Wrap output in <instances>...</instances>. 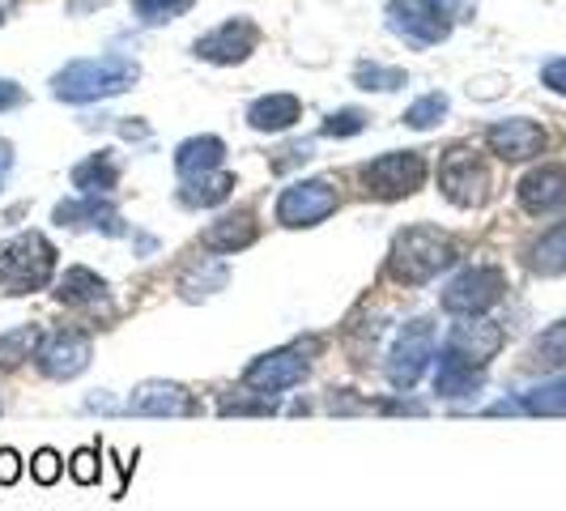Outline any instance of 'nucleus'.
I'll return each instance as SVG.
<instances>
[{"instance_id": "obj_1", "label": "nucleus", "mask_w": 566, "mask_h": 511, "mask_svg": "<svg viewBox=\"0 0 566 511\" xmlns=\"http://www.w3.org/2000/svg\"><path fill=\"white\" fill-rule=\"evenodd\" d=\"M142 82V64L128 56L73 60L52 77V94L60 103H103Z\"/></svg>"}, {"instance_id": "obj_2", "label": "nucleus", "mask_w": 566, "mask_h": 511, "mask_svg": "<svg viewBox=\"0 0 566 511\" xmlns=\"http://www.w3.org/2000/svg\"><path fill=\"white\" fill-rule=\"evenodd\" d=\"M448 264H455V243L439 227H405L388 252V273L400 285H426Z\"/></svg>"}, {"instance_id": "obj_3", "label": "nucleus", "mask_w": 566, "mask_h": 511, "mask_svg": "<svg viewBox=\"0 0 566 511\" xmlns=\"http://www.w3.org/2000/svg\"><path fill=\"white\" fill-rule=\"evenodd\" d=\"M52 273H56V248L39 230L13 234L0 248V294H9V299L43 290V285L52 282Z\"/></svg>"}, {"instance_id": "obj_4", "label": "nucleus", "mask_w": 566, "mask_h": 511, "mask_svg": "<svg viewBox=\"0 0 566 511\" xmlns=\"http://www.w3.org/2000/svg\"><path fill=\"white\" fill-rule=\"evenodd\" d=\"M426 184V158L418 149H392L363 167V188L375 200H405Z\"/></svg>"}, {"instance_id": "obj_5", "label": "nucleus", "mask_w": 566, "mask_h": 511, "mask_svg": "<svg viewBox=\"0 0 566 511\" xmlns=\"http://www.w3.org/2000/svg\"><path fill=\"white\" fill-rule=\"evenodd\" d=\"M439 188L460 209H482L490 200V170H485L482 154L469 149V145L448 149L443 163H439Z\"/></svg>"}, {"instance_id": "obj_6", "label": "nucleus", "mask_w": 566, "mask_h": 511, "mask_svg": "<svg viewBox=\"0 0 566 511\" xmlns=\"http://www.w3.org/2000/svg\"><path fill=\"white\" fill-rule=\"evenodd\" d=\"M337 205L340 197L328 179H298L277 197V222L290 230L319 227V222H328L337 213Z\"/></svg>"}, {"instance_id": "obj_7", "label": "nucleus", "mask_w": 566, "mask_h": 511, "mask_svg": "<svg viewBox=\"0 0 566 511\" xmlns=\"http://www.w3.org/2000/svg\"><path fill=\"white\" fill-rule=\"evenodd\" d=\"M503 290H507L503 269H494V264H473V269L455 273L452 282H448V290H443V312L482 315L503 299Z\"/></svg>"}, {"instance_id": "obj_8", "label": "nucleus", "mask_w": 566, "mask_h": 511, "mask_svg": "<svg viewBox=\"0 0 566 511\" xmlns=\"http://www.w3.org/2000/svg\"><path fill=\"white\" fill-rule=\"evenodd\" d=\"M452 18L439 13L430 0H388V30L409 48H434L452 34Z\"/></svg>"}, {"instance_id": "obj_9", "label": "nucleus", "mask_w": 566, "mask_h": 511, "mask_svg": "<svg viewBox=\"0 0 566 511\" xmlns=\"http://www.w3.org/2000/svg\"><path fill=\"white\" fill-rule=\"evenodd\" d=\"M434 358V324L430 320H413L397 333V345L388 354V379L397 393H409L422 379L426 363Z\"/></svg>"}, {"instance_id": "obj_10", "label": "nucleus", "mask_w": 566, "mask_h": 511, "mask_svg": "<svg viewBox=\"0 0 566 511\" xmlns=\"http://www.w3.org/2000/svg\"><path fill=\"white\" fill-rule=\"evenodd\" d=\"M90 358H94L90 337L77 333V328H56L52 337H43L39 350H34V367L43 371L48 379H73V375H82L90 367Z\"/></svg>"}, {"instance_id": "obj_11", "label": "nucleus", "mask_w": 566, "mask_h": 511, "mask_svg": "<svg viewBox=\"0 0 566 511\" xmlns=\"http://www.w3.org/2000/svg\"><path fill=\"white\" fill-rule=\"evenodd\" d=\"M485 145H490V154L503 158V163H528V158L545 154L549 137H545V128H541L537 119L511 115V119H499V124L485 128Z\"/></svg>"}, {"instance_id": "obj_12", "label": "nucleus", "mask_w": 566, "mask_h": 511, "mask_svg": "<svg viewBox=\"0 0 566 511\" xmlns=\"http://www.w3.org/2000/svg\"><path fill=\"white\" fill-rule=\"evenodd\" d=\"M255 48H260V27H255L252 18H230V22H222L209 34H200L197 43H192V52L200 60H209V64H243Z\"/></svg>"}, {"instance_id": "obj_13", "label": "nucleus", "mask_w": 566, "mask_h": 511, "mask_svg": "<svg viewBox=\"0 0 566 511\" xmlns=\"http://www.w3.org/2000/svg\"><path fill=\"white\" fill-rule=\"evenodd\" d=\"M307 379V358H303V350H273V354H260L252 367L243 371V384L252 388V393H285V388H294V384H303Z\"/></svg>"}, {"instance_id": "obj_14", "label": "nucleus", "mask_w": 566, "mask_h": 511, "mask_svg": "<svg viewBox=\"0 0 566 511\" xmlns=\"http://www.w3.org/2000/svg\"><path fill=\"white\" fill-rule=\"evenodd\" d=\"M128 414H137V418H184V414H197V400L188 397L184 384L145 379L128 397Z\"/></svg>"}, {"instance_id": "obj_15", "label": "nucleus", "mask_w": 566, "mask_h": 511, "mask_svg": "<svg viewBox=\"0 0 566 511\" xmlns=\"http://www.w3.org/2000/svg\"><path fill=\"white\" fill-rule=\"evenodd\" d=\"M52 222L56 227H73V230H103V234H128L124 227V218H119V209L107 205L103 197H77V200H60L56 209H52Z\"/></svg>"}, {"instance_id": "obj_16", "label": "nucleus", "mask_w": 566, "mask_h": 511, "mask_svg": "<svg viewBox=\"0 0 566 511\" xmlns=\"http://www.w3.org/2000/svg\"><path fill=\"white\" fill-rule=\"evenodd\" d=\"M515 197L528 213H558V209H566V167L563 163H545V167L528 170L520 179Z\"/></svg>"}, {"instance_id": "obj_17", "label": "nucleus", "mask_w": 566, "mask_h": 511, "mask_svg": "<svg viewBox=\"0 0 566 511\" xmlns=\"http://www.w3.org/2000/svg\"><path fill=\"white\" fill-rule=\"evenodd\" d=\"M503 341H507V333L494 324V320H478V315H469L464 324H455L452 337H448V350H455L460 358H469V363H478V367H485L499 350H503Z\"/></svg>"}, {"instance_id": "obj_18", "label": "nucleus", "mask_w": 566, "mask_h": 511, "mask_svg": "<svg viewBox=\"0 0 566 511\" xmlns=\"http://www.w3.org/2000/svg\"><path fill=\"white\" fill-rule=\"evenodd\" d=\"M482 384H485V367L460 358L455 350L443 345L439 371H434V393H439V397H473V393H482Z\"/></svg>"}, {"instance_id": "obj_19", "label": "nucleus", "mask_w": 566, "mask_h": 511, "mask_svg": "<svg viewBox=\"0 0 566 511\" xmlns=\"http://www.w3.org/2000/svg\"><path fill=\"white\" fill-rule=\"evenodd\" d=\"M200 243H205L209 252H218V255H234V252H243V248H252V243H255L252 209H239V213L218 218L213 227L200 234Z\"/></svg>"}, {"instance_id": "obj_20", "label": "nucleus", "mask_w": 566, "mask_h": 511, "mask_svg": "<svg viewBox=\"0 0 566 511\" xmlns=\"http://www.w3.org/2000/svg\"><path fill=\"white\" fill-rule=\"evenodd\" d=\"M303 119V103L294 94H264L248 107V124L255 133H285Z\"/></svg>"}, {"instance_id": "obj_21", "label": "nucleus", "mask_w": 566, "mask_h": 511, "mask_svg": "<svg viewBox=\"0 0 566 511\" xmlns=\"http://www.w3.org/2000/svg\"><path fill=\"white\" fill-rule=\"evenodd\" d=\"M227 163V142L222 137H188V142L175 149V170L184 175V179H192V175H205V170H222Z\"/></svg>"}, {"instance_id": "obj_22", "label": "nucleus", "mask_w": 566, "mask_h": 511, "mask_svg": "<svg viewBox=\"0 0 566 511\" xmlns=\"http://www.w3.org/2000/svg\"><path fill=\"white\" fill-rule=\"evenodd\" d=\"M56 299L64 307H98L107 303V282L94 273V269H64V278L56 285Z\"/></svg>"}, {"instance_id": "obj_23", "label": "nucleus", "mask_w": 566, "mask_h": 511, "mask_svg": "<svg viewBox=\"0 0 566 511\" xmlns=\"http://www.w3.org/2000/svg\"><path fill=\"white\" fill-rule=\"evenodd\" d=\"M115 184H119V167H115V158L107 149L103 154H90L85 163L73 167V188L82 197H112Z\"/></svg>"}, {"instance_id": "obj_24", "label": "nucleus", "mask_w": 566, "mask_h": 511, "mask_svg": "<svg viewBox=\"0 0 566 511\" xmlns=\"http://www.w3.org/2000/svg\"><path fill=\"white\" fill-rule=\"evenodd\" d=\"M230 192H234V175H227V170H205V175L184 179L179 200H184L188 209H213V205H222Z\"/></svg>"}, {"instance_id": "obj_25", "label": "nucleus", "mask_w": 566, "mask_h": 511, "mask_svg": "<svg viewBox=\"0 0 566 511\" xmlns=\"http://www.w3.org/2000/svg\"><path fill=\"white\" fill-rule=\"evenodd\" d=\"M528 269L541 273V278H558V273H566V222L549 227L537 243L528 248Z\"/></svg>"}, {"instance_id": "obj_26", "label": "nucleus", "mask_w": 566, "mask_h": 511, "mask_svg": "<svg viewBox=\"0 0 566 511\" xmlns=\"http://www.w3.org/2000/svg\"><path fill=\"white\" fill-rule=\"evenodd\" d=\"M354 85L358 90H379V94H392L400 85H409V73L397 69V64H375V60H363L354 69Z\"/></svg>"}, {"instance_id": "obj_27", "label": "nucleus", "mask_w": 566, "mask_h": 511, "mask_svg": "<svg viewBox=\"0 0 566 511\" xmlns=\"http://www.w3.org/2000/svg\"><path fill=\"white\" fill-rule=\"evenodd\" d=\"M39 324H22V328H13V333H4L0 337V367H18L22 358H34V350H39Z\"/></svg>"}, {"instance_id": "obj_28", "label": "nucleus", "mask_w": 566, "mask_h": 511, "mask_svg": "<svg viewBox=\"0 0 566 511\" xmlns=\"http://www.w3.org/2000/svg\"><path fill=\"white\" fill-rule=\"evenodd\" d=\"M448 112H452V103H448V94H422L409 112L400 115L409 128H418V133H430L434 124H443L448 119Z\"/></svg>"}, {"instance_id": "obj_29", "label": "nucleus", "mask_w": 566, "mask_h": 511, "mask_svg": "<svg viewBox=\"0 0 566 511\" xmlns=\"http://www.w3.org/2000/svg\"><path fill=\"white\" fill-rule=\"evenodd\" d=\"M128 4H133V13H137L142 27H167L175 18H184L197 0H128Z\"/></svg>"}, {"instance_id": "obj_30", "label": "nucleus", "mask_w": 566, "mask_h": 511, "mask_svg": "<svg viewBox=\"0 0 566 511\" xmlns=\"http://www.w3.org/2000/svg\"><path fill=\"white\" fill-rule=\"evenodd\" d=\"M524 414H541V418H566V379L541 384L524 397Z\"/></svg>"}, {"instance_id": "obj_31", "label": "nucleus", "mask_w": 566, "mask_h": 511, "mask_svg": "<svg viewBox=\"0 0 566 511\" xmlns=\"http://www.w3.org/2000/svg\"><path fill=\"white\" fill-rule=\"evenodd\" d=\"M230 282V269L227 264H205L197 273H188L179 290H184V299H205V294H213V290H222Z\"/></svg>"}, {"instance_id": "obj_32", "label": "nucleus", "mask_w": 566, "mask_h": 511, "mask_svg": "<svg viewBox=\"0 0 566 511\" xmlns=\"http://www.w3.org/2000/svg\"><path fill=\"white\" fill-rule=\"evenodd\" d=\"M367 119L370 115L363 112V107H340V112H333L319 124V133H324V137H337V142L340 137H358V133L367 128Z\"/></svg>"}, {"instance_id": "obj_33", "label": "nucleus", "mask_w": 566, "mask_h": 511, "mask_svg": "<svg viewBox=\"0 0 566 511\" xmlns=\"http://www.w3.org/2000/svg\"><path fill=\"white\" fill-rule=\"evenodd\" d=\"M533 350H537V363H545V367H566V320L545 328Z\"/></svg>"}, {"instance_id": "obj_34", "label": "nucleus", "mask_w": 566, "mask_h": 511, "mask_svg": "<svg viewBox=\"0 0 566 511\" xmlns=\"http://www.w3.org/2000/svg\"><path fill=\"white\" fill-rule=\"evenodd\" d=\"M30 473H34L39 486H56L60 473H64V460H60V452H52V448H39V452L30 456Z\"/></svg>"}, {"instance_id": "obj_35", "label": "nucleus", "mask_w": 566, "mask_h": 511, "mask_svg": "<svg viewBox=\"0 0 566 511\" xmlns=\"http://www.w3.org/2000/svg\"><path fill=\"white\" fill-rule=\"evenodd\" d=\"M69 473H73L77 486H94L98 473H103V460H98L94 448H82V452H73V460H69Z\"/></svg>"}, {"instance_id": "obj_36", "label": "nucleus", "mask_w": 566, "mask_h": 511, "mask_svg": "<svg viewBox=\"0 0 566 511\" xmlns=\"http://www.w3.org/2000/svg\"><path fill=\"white\" fill-rule=\"evenodd\" d=\"M277 409V400L273 397H260V400H248V397H227L222 400V414H273Z\"/></svg>"}, {"instance_id": "obj_37", "label": "nucleus", "mask_w": 566, "mask_h": 511, "mask_svg": "<svg viewBox=\"0 0 566 511\" xmlns=\"http://www.w3.org/2000/svg\"><path fill=\"white\" fill-rule=\"evenodd\" d=\"M541 85H545V90H554V94H563V98H566V56L549 60V64L541 69Z\"/></svg>"}, {"instance_id": "obj_38", "label": "nucleus", "mask_w": 566, "mask_h": 511, "mask_svg": "<svg viewBox=\"0 0 566 511\" xmlns=\"http://www.w3.org/2000/svg\"><path fill=\"white\" fill-rule=\"evenodd\" d=\"M22 478V456L13 448H0V486H13Z\"/></svg>"}, {"instance_id": "obj_39", "label": "nucleus", "mask_w": 566, "mask_h": 511, "mask_svg": "<svg viewBox=\"0 0 566 511\" xmlns=\"http://www.w3.org/2000/svg\"><path fill=\"white\" fill-rule=\"evenodd\" d=\"M22 103H27V90L18 82H9V77H0V112H13Z\"/></svg>"}, {"instance_id": "obj_40", "label": "nucleus", "mask_w": 566, "mask_h": 511, "mask_svg": "<svg viewBox=\"0 0 566 511\" xmlns=\"http://www.w3.org/2000/svg\"><path fill=\"white\" fill-rule=\"evenodd\" d=\"M439 13H448L452 22H464V18H473V0H430Z\"/></svg>"}, {"instance_id": "obj_41", "label": "nucleus", "mask_w": 566, "mask_h": 511, "mask_svg": "<svg viewBox=\"0 0 566 511\" xmlns=\"http://www.w3.org/2000/svg\"><path fill=\"white\" fill-rule=\"evenodd\" d=\"M312 154H315V145H312V142L290 145V149H285V158H277V163H273V170H290V167H294V163H307Z\"/></svg>"}, {"instance_id": "obj_42", "label": "nucleus", "mask_w": 566, "mask_h": 511, "mask_svg": "<svg viewBox=\"0 0 566 511\" xmlns=\"http://www.w3.org/2000/svg\"><path fill=\"white\" fill-rule=\"evenodd\" d=\"M379 409H384V414H413V418L426 414V405H418V400H384Z\"/></svg>"}, {"instance_id": "obj_43", "label": "nucleus", "mask_w": 566, "mask_h": 511, "mask_svg": "<svg viewBox=\"0 0 566 511\" xmlns=\"http://www.w3.org/2000/svg\"><path fill=\"white\" fill-rule=\"evenodd\" d=\"M469 94L473 98H494V94H503V82L494 77V82H478V85H469Z\"/></svg>"}, {"instance_id": "obj_44", "label": "nucleus", "mask_w": 566, "mask_h": 511, "mask_svg": "<svg viewBox=\"0 0 566 511\" xmlns=\"http://www.w3.org/2000/svg\"><path fill=\"white\" fill-rule=\"evenodd\" d=\"M9 170H13V145L0 142V188H4V179H9Z\"/></svg>"}, {"instance_id": "obj_45", "label": "nucleus", "mask_w": 566, "mask_h": 511, "mask_svg": "<svg viewBox=\"0 0 566 511\" xmlns=\"http://www.w3.org/2000/svg\"><path fill=\"white\" fill-rule=\"evenodd\" d=\"M85 409H94V414H112V409H115V400L107 397V393H98V397H90V400H85Z\"/></svg>"}, {"instance_id": "obj_46", "label": "nucleus", "mask_w": 566, "mask_h": 511, "mask_svg": "<svg viewBox=\"0 0 566 511\" xmlns=\"http://www.w3.org/2000/svg\"><path fill=\"white\" fill-rule=\"evenodd\" d=\"M13 4H18V0H0V22H4V13H9Z\"/></svg>"}]
</instances>
